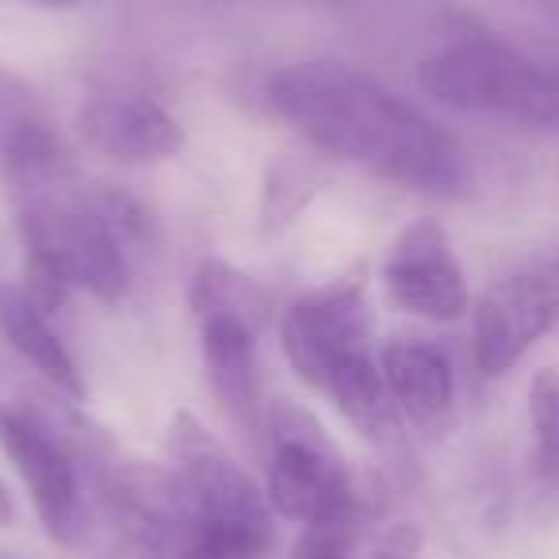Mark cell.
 I'll return each mask as SVG.
<instances>
[{"label":"cell","mask_w":559,"mask_h":559,"mask_svg":"<svg viewBox=\"0 0 559 559\" xmlns=\"http://www.w3.org/2000/svg\"><path fill=\"white\" fill-rule=\"evenodd\" d=\"M269 104L314 150L388 185L456 195L472 180L456 134L372 73L345 62L311 58L284 66L269 78Z\"/></svg>","instance_id":"obj_1"},{"label":"cell","mask_w":559,"mask_h":559,"mask_svg":"<svg viewBox=\"0 0 559 559\" xmlns=\"http://www.w3.org/2000/svg\"><path fill=\"white\" fill-rule=\"evenodd\" d=\"M0 165L27 253V296L47 314L73 292L119 304L131 288L134 249L150 238L146 211L119 188L88 185L58 142Z\"/></svg>","instance_id":"obj_2"},{"label":"cell","mask_w":559,"mask_h":559,"mask_svg":"<svg viewBox=\"0 0 559 559\" xmlns=\"http://www.w3.org/2000/svg\"><path fill=\"white\" fill-rule=\"evenodd\" d=\"M165 460L192 528L188 559L269 556L276 544L269 498L192 411H177L169 418Z\"/></svg>","instance_id":"obj_3"},{"label":"cell","mask_w":559,"mask_h":559,"mask_svg":"<svg viewBox=\"0 0 559 559\" xmlns=\"http://www.w3.org/2000/svg\"><path fill=\"white\" fill-rule=\"evenodd\" d=\"M418 88L441 108L525 131L559 127V70L498 35H460L418 62Z\"/></svg>","instance_id":"obj_4"},{"label":"cell","mask_w":559,"mask_h":559,"mask_svg":"<svg viewBox=\"0 0 559 559\" xmlns=\"http://www.w3.org/2000/svg\"><path fill=\"white\" fill-rule=\"evenodd\" d=\"M264 498L276 518L296 521L299 528L330 525V521L368 510L357 475L330 441V433L292 403L272 406L269 414Z\"/></svg>","instance_id":"obj_5"},{"label":"cell","mask_w":559,"mask_h":559,"mask_svg":"<svg viewBox=\"0 0 559 559\" xmlns=\"http://www.w3.org/2000/svg\"><path fill=\"white\" fill-rule=\"evenodd\" d=\"M376 314L360 280H337L307 292L280 319V349L307 388L322 391L349 360L372 353Z\"/></svg>","instance_id":"obj_6"},{"label":"cell","mask_w":559,"mask_h":559,"mask_svg":"<svg viewBox=\"0 0 559 559\" xmlns=\"http://www.w3.org/2000/svg\"><path fill=\"white\" fill-rule=\"evenodd\" d=\"M0 452L32 495L43 528L73 548L85 533V490L70 437L55 433V426L39 414L0 406Z\"/></svg>","instance_id":"obj_7"},{"label":"cell","mask_w":559,"mask_h":559,"mask_svg":"<svg viewBox=\"0 0 559 559\" xmlns=\"http://www.w3.org/2000/svg\"><path fill=\"white\" fill-rule=\"evenodd\" d=\"M383 296L403 314L433 326L472 314V288L449 230L437 218H414L395 234L380 269Z\"/></svg>","instance_id":"obj_8"},{"label":"cell","mask_w":559,"mask_h":559,"mask_svg":"<svg viewBox=\"0 0 559 559\" xmlns=\"http://www.w3.org/2000/svg\"><path fill=\"white\" fill-rule=\"evenodd\" d=\"M559 326L556 272H510L472 304V360L479 376L513 372Z\"/></svg>","instance_id":"obj_9"},{"label":"cell","mask_w":559,"mask_h":559,"mask_svg":"<svg viewBox=\"0 0 559 559\" xmlns=\"http://www.w3.org/2000/svg\"><path fill=\"white\" fill-rule=\"evenodd\" d=\"M78 134L119 165H157L185 150V127L146 93H100L78 108Z\"/></svg>","instance_id":"obj_10"},{"label":"cell","mask_w":559,"mask_h":559,"mask_svg":"<svg viewBox=\"0 0 559 559\" xmlns=\"http://www.w3.org/2000/svg\"><path fill=\"white\" fill-rule=\"evenodd\" d=\"M376 357L403 421H414L418 429H441L452 418L456 372L449 353L421 337H391Z\"/></svg>","instance_id":"obj_11"},{"label":"cell","mask_w":559,"mask_h":559,"mask_svg":"<svg viewBox=\"0 0 559 559\" xmlns=\"http://www.w3.org/2000/svg\"><path fill=\"white\" fill-rule=\"evenodd\" d=\"M203 368L215 403L234 421H253L261 411V376H257V326L241 319L200 322Z\"/></svg>","instance_id":"obj_12"},{"label":"cell","mask_w":559,"mask_h":559,"mask_svg":"<svg viewBox=\"0 0 559 559\" xmlns=\"http://www.w3.org/2000/svg\"><path fill=\"white\" fill-rule=\"evenodd\" d=\"M0 337L9 342L16 357H24L58 395L81 403L85 380L78 372V360L70 357L58 330L50 326V314L27 296L20 284H0Z\"/></svg>","instance_id":"obj_13"},{"label":"cell","mask_w":559,"mask_h":559,"mask_svg":"<svg viewBox=\"0 0 559 559\" xmlns=\"http://www.w3.org/2000/svg\"><path fill=\"white\" fill-rule=\"evenodd\" d=\"M421 540L426 536L414 521H380L372 510H360L304 528L292 559H418Z\"/></svg>","instance_id":"obj_14"},{"label":"cell","mask_w":559,"mask_h":559,"mask_svg":"<svg viewBox=\"0 0 559 559\" xmlns=\"http://www.w3.org/2000/svg\"><path fill=\"white\" fill-rule=\"evenodd\" d=\"M326 395L334 399L342 418L349 421L360 437H368L376 449H395L399 444L403 414H399L395 399H391L376 353H365V357L349 360V365L337 372V380L326 388Z\"/></svg>","instance_id":"obj_15"},{"label":"cell","mask_w":559,"mask_h":559,"mask_svg":"<svg viewBox=\"0 0 559 559\" xmlns=\"http://www.w3.org/2000/svg\"><path fill=\"white\" fill-rule=\"evenodd\" d=\"M188 307L195 319H241L249 326L261 330L269 322L272 296L261 280L241 272L238 264L223 261V257H207L195 269L192 284H188Z\"/></svg>","instance_id":"obj_16"},{"label":"cell","mask_w":559,"mask_h":559,"mask_svg":"<svg viewBox=\"0 0 559 559\" xmlns=\"http://www.w3.org/2000/svg\"><path fill=\"white\" fill-rule=\"evenodd\" d=\"M55 131L47 123L43 100L20 73L0 66V162L24 154V150L50 146Z\"/></svg>","instance_id":"obj_17"},{"label":"cell","mask_w":559,"mask_h":559,"mask_svg":"<svg viewBox=\"0 0 559 559\" xmlns=\"http://www.w3.org/2000/svg\"><path fill=\"white\" fill-rule=\"evenodd\" d=\"M528 429L536 472L559 490V368H540L528 383Z\"/></svg>","instance_id":"obj_18"},{"label":"cell","mask_w":559,"mask_h":559,"mask_svg":"<svg viewBox=\"0 0 559 559\" xmlns=\"http://www.w3.org/2000/svg\"><path fill=\"white\" fill-rule=\"evenodd\" d=\"M12 525H16V502H12L9 487L0 479V528H12Z\"/></svg>","instance_id":"obj_19"},{"label":"cell","mask_w":559,"mask_h":559,"mask_svg":"<svg viewBox=\"0 0 559 559\" xmlns=\"http://www.w3.org/2000/svg\"><path fill=\"white\" fill-rule=\"evenodd\" d=\"M27 4H39V9H81L88 0H27Z\"/></svg>","instance_id":"obj_20"},{"label":"cell","mask_w":559,"mask_h":559,"mask_svg":"<svg viewBox=\"0 0 559 559\" xmlns=\"http://www.w3.org/2000/svg\"><path fill=\"white\" fill-rule=\"evenodd\" d=\"M551 4H556V9H559V0H551Z\"/></svg>","instance_id":"obj_21"}]
</instances>
